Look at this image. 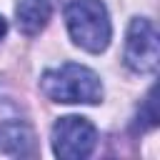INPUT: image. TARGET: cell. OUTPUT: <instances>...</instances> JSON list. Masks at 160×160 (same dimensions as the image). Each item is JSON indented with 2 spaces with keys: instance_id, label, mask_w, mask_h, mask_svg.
Wrapping results in <instances>:
<instances>
[{
  "instance_id": "1",
  "label": "cell",
  "mask_w": 160,
  "mask_h": 160,
  "mask_svg": "<svg viewBox=\"0 0 160 160\" xmlns=\"http://www.w3.org/2000/svg\"><path fill=\"white\" fill-rule=\"evenodd\" d=\"M40 90L52 102L65 105H95L102 100V82L98 72L78 62H62L60 68L45 70L40 78Z\"/></svg>"
},
{
  "instance_id": "3",
  "label": "cell",
  "mask_w": 160,
  "mask_h": 160,
  "mask_svg": "<svg viewBox=\"0 0 160 160\" xmlns=\"http://www.w3.org/2000/svg\"><path fill=\"white\" fill-rule=\"evenodd\" d=\"M98 145V130L88 118L65 115L52 125V152L62 160H85Z\"/></svg>"
},
{
  "instance_id": "4",
  "label": "cell",
  "mask_w": 160,
  "mask_h": 160,
  "mask_svg": "<svg viewBox=\"0 0 160 160\" xmlns=\"http://www.w3.org/2000/svg\"><path fill=\"white\" fill-rule=\"evenodd\" d=\"M158 30L148 18H135L128 28V38H125V65L138 72H155L158 68Z\"/></svg>"
},
{
  "instance_id": "5",
  "label": "cell",
  "mask_w": 160,
  "mask_h": 160,
  "mask_svg": "<svg viewBox=\"0 0 160 160\" xmlns=\"http://www.w3.org/2000/svg\"><path fill=\"white\" fill-rule=\"evenodd\" d=\"M0 152L5 155L32 152V130L12 105H8V112H0Z\"/></svg>"
},
{
  "instance_id": "2",
  "label": "cell",
  "mask_w": 160,
  "mask_h": 160,
  "mask_svg": "<svg viewBox=\"0 0 160 160\" xmlns=\"http://www.w3.org/2000/svg\"><path fill=\"white\" fill-rule=\"evenodd\" d=\"M65 25L72 42L88 52H102L110 45L112 25L102 0H70L65 8Z\"/></svg>"
},
{
  "instance_id": "6",
  "label": "cell",
  "mask_w": 160,
  "mask_h": 160,
  "mask_svg": "<svg viewBox=\"0 0 160 160\" xmlns=\"http://www.w3.org/2000/svg\"><path fill=\"white\" fill-rule=\"evenodd\" d=\"M52 15V8H50V0H20L18 8H15V18H18V30L28 38L38 35L48 20Z\"/></svg>"
},
{
  "instance_id": "8",
  "label": "cell",
  "mask_w": 160,
  "mask_h": 160,
  "mask_svg": "<svg viewBox=\"0 0 160 160\" xmlns=\"http://www.w3.org/2000/svg\"><path fill=\"white\" fill-rule=\"evenodd\" d=\"M5 32H8V20H5L2 15H0V40L5 38Z\"/></svg>"
},
{
  "instance_id": "7",
  "label": "cell",
  "mask_w": 160,
  "mask_h": 160,
  "mask_svg": "<svg viewBox=\"0 0 160 160\" xmlns=\"http://www.w3.org/2000/svg\"><path fill=\"white\" fill-rule=\"evenodd\" d=\"M158 125V110H155V88L148 92L145 102H142V110L138 112V128L140 130H150Z\"/></svg>"
}]
</instances>
